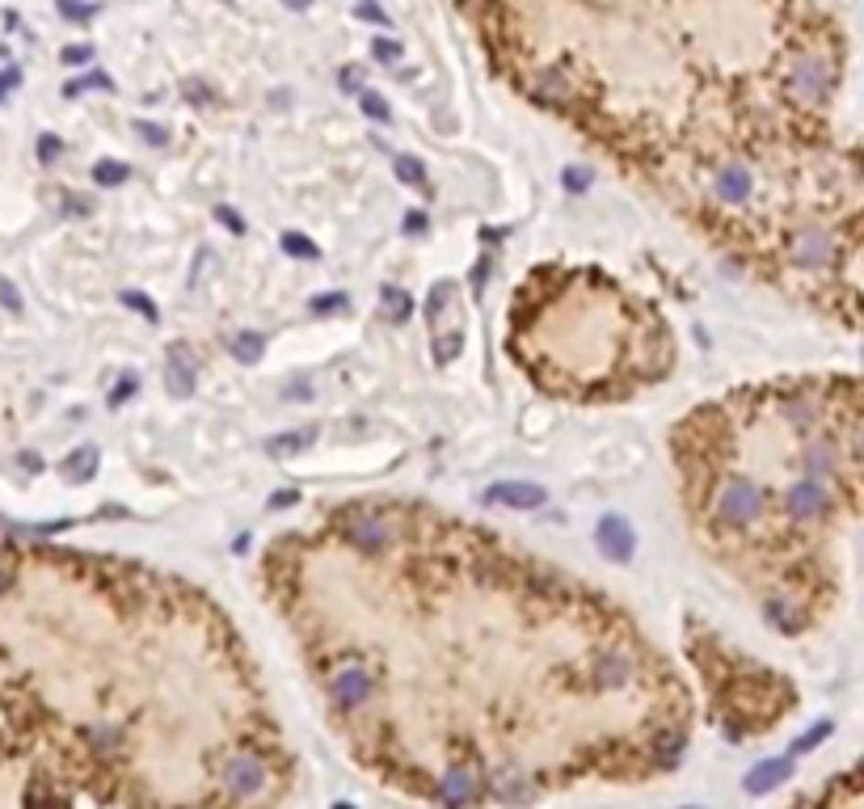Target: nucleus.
<instances>
[{"label": "nucleus", "instance_id": "nucleus-1", "mask_svg": "<svg viewBox=\"0 0 864 809\" xmlns=\"http://www.w3.org/2000/svg\"><path fill=\"white\" fill-rule=\"evenodd\" d=\"M767 510V493L759 489L751 477H725L722 489H717V498H712V514H717V523L722 527H733V531H743V527L759 523Z\"/></svg>", "mask_w": 864, "mask_h": 809}, {"label": "nucleus", "instance_id": "nucleus-2", "mask_svg": "<svg viewBox=\"0 0 864 809\" xmlns=\"http://www.w3.org/2000/svg\"><path fill=\"white\" fill-rule=\"evenodd\" d=\"M780 510H785L793 523H822V519L835 510V493L827 481L797 477V481L780 493Z\"/></svg>", "mask_w": 864, "mask_h": 809}, {"label": "nucleus", "instance_id": "nucleus-3", "mask_svg": "<svg viewBox=\"0 0 864 809\" xmlns=\"http://www.w3.org/2000/svg\"><path fill=\"white\" fill-rule=\"evenodd\" d=\"M785 89H788V98L801 101V106H818L831 93V64L822 55H801L797 64L788 68Z\"/></svg>", "mask_w": 864, "mask_h": 809}, {"label": "nucleus", "instance_id": "nucleus-4", "mask_svg": "<svg viewBox=\"0 0 864 809\" xmlns=\"http://www.w3.org/2000/svg\"><path fill=\"white\" fill-rule=\"evenodd\" d=\"M788 257H793V266H801V270H827V266H835V257H839V241H835V232L827 228H797L793 236H788Z\"/></svg>", "mask_w": 864, "mask_h": 809}, {"label": "nucleus", "instance_id": "nucleus-5", "mask_svg": "<svg viewBox=\"0 0 864 809\" xmlns=\"http://www.w3.org/2000/svg\"><path fill=\"white\" fill-rule=\"evenodd\" d=\"M342 536L351 540L354 548H363V552H380V548H388V540H393V527L384 523L380 514L351 510L346 523H342Z\"/></svg>", "mask_w": 864, "mask_h": 809}, {"label": "nucleus", "instance_id": "nucleus-6", "mask_svg": "<svg viewBox=\"0 0 864 809\" xmlns=\"http://www.w3.org/2000/svg\"><path fill=\"white\" fill-rule=\"evenodd\" d=\"M595 540H599L603 557L616 561V565H624V561H633V552H637V536H633V527L624 523L620 514H603L599 527H595Z\"/></svg>", "mask_w": 864, "mask_h": 809}, {"label": "nucleus", "instance_id": "nucleus-7", "mask_svg": "<svg viewBox=\"0 0 864 809\" xmlns=\"http://www.w3.org/2000/svg\"><path fill=\"white\" fill-rule=\"evenodd\" d=\"M712 194H717V203H725V207H743V203H751V194H755V173L738 161L722 164L717 177H712Z\"/></svg>", "mask_w": 864, "mask_h": 809}, {"label": "nucleus", "instance_id": "nucleus-8", "mask_svg": "<svg viewBox=\"0 0 864 809\" xmlns=\"http://www.w3.org/2000/svg\"><path fill=\"white\" fill-rule=\"evenodd\" d=\"M801 472L806 477H814V481H835V472H839V447H835L831 438H818L810 435L806 443H801Z\"/></svg>", "mask_w": 864, "mask_h": 809}, {"label": "nucleus", "instance_id": "nucleus-9", "mask_svg": "<svg viewBox=\"0 0 864 809\" xmlns=\"http://www.w3.org/2000/svg\"><path fill=\"white\" fill-rule=\"evenodd\" d=\"M262 780H266L262 759H253V755H232L228 763H224V784H228L232 797H253V793L262 788Z\"/></svg>", "mask_w": 864, "mask_h": 809}, {"label": "nucleus", "instance_id": "nucleus-10", "mask_svg": "<svg viewBox=\"0 0 864 809\" xmlns=\"http://www.w3.org/2000/svg\"><path fill=\"white\" fill-rule=\"evenodd\" d=\"M544 498L548 493L532 481H498L485 489V502L511 506V510H536V506H544Z\"/></svg>", "mask_w": 864, "mask_h": 809}, {"label": "nucleus", "instance_id": "nucleus-11", "mask_svg": "<svg viewBox=\"0 0 864 809\" xmlns=\"http://www.w3.org/2000/svg\"><path fill=\"white\" fill-rule=\"evenodd\" d=\"M329 691H333V700H338L342 709H363L367 696H372V675L363 667H342L338 675H333V683H329Z\"/></svg>", "mask_w": 864, "mask_h": 809}, {"label": "nucleus", "instance_id": "nucleus-12", "mask_svg": "<svg viewBox=\"0 0 864 809\" xmlns=\"http://www.w3.org/2000/svg\"><path fill=\"white\" fill-rule=\"evenodd\" d=\"M198 380V362L186 346H169V362H164V383L174 396H190Z\"/></svg>", "mask_w": 864, "mask_h": 809}, {"label": "nucleus", "instance_id": "nucleus-13", "mask_svg": "<svg viewBox=\"0 0 864 809\" xmlns=\"http://www.w3.org/2000/svg\"><path fill=\"white\" fill-rule=\"evenodd\" d=\"M788 772H793V763H788V759H767V763H759L755 772L746 776V793L764 797V793H772L776 784H785Z\"/></svg>", "mask_w": 864, "mask_h": 809}, {"label": "nucleus", "instance_id": "nucleus-14", "mask_svg": "<svg viewBox=\"0 0 864 809\" xmlns=\"http://www.w3.org/2000/svg\"><path fill=\"white\" fill-rule=\"evenodd\" d=\"M438 793H443L451 805H469V801L477 797V776H472L469 767H456V772H448V776H443Z\"/></svg>", "mask_w": 864, "mask_h": 809}, {"label": "nucleus", "instance_id": "nucleus-15", "mask_svg": "<svg viewBox=\"0 0 864 809\" xmlns=\"http://www.w3.org/2000/svg\"><path fill=\"white\" fill-rule=\"evenodd\" d=\"M628 675H633V667H628V657L624 654H599L595 657V678H599V688H624Z\"/></svg>", "mask_w": 864, "mask_h": 809}, {"label": "nucleus", "instance_id": "nucleus-16", "mask_svg": "<svg viewBox=\"0 0 864 809\" xmlns=\"http://www.w3.org/2000/svg\"><path fill=\"white\" fill-rule=\"evenodd\" d=\"M764 615H767V624H772V628H780V633H801V624H806L801 607H797V603H788V599H767Z\"/></svg>", "mask_w": 864, "mask_h": 809}, {"label": "nucleus", "instance_id": "nucleus-17", "mask_svg": "<svg viewBox=\"0 0 864 809\" xmlns=\"http://www.w3.org/2000/svg\"><path fill=\"white\" fill-rule=\"evenodd\" d=\"M228 351H232L237 362L253 367V362H262V354H266V338L262 333H253V329H245V333H237V338L228 341Z\"/></svg>", "mask_w": 864, "mask_h": 809}, {"label": "nucleus", "instance_id": "nucleus-18", "mask_svg": "<svg viewBox=\"0 0 864 809\" xmlns=\"http://www.w3.org/2000/svg\"><path fill=\"white\" fill-rule=\"evenodd\" d=\"M785 417H788V426L797 430V435H814V422H818V404H810V401H788V404H785Z\"/></svg>", "mask_w": 864, "mask_h": 809}, {"label": "nucleus", "instance_id": "nucleus-19", "mask_svg": "<svg viewBox=\"0 0 864 809\" xmlns=\"http://www.w3.org/2000/svg\"><path fill=\"white\" fill-rule=\"evenodd\" d=\"M409 312H414V304H409L406 291H396V287H384V317L393 320V325H406Z\"/></svg>", "mask_w": 864, "mask_h": 809}, {"label": "nucleus", "instance_id": "nucleus-20", "mask_svg": "<svg viewBox=\"0 0 864 809\" xmlns=\"http://www.w3.org/2000/svg\"><path fill=\"white\" fill-rule=\"evenodd\" d=\"M64 468L72 472V481H89V477L98 472V447H80V451H72Z\"/></svg>", "mask_w": 864, "mask_h": 809}, {"label": "nucleus", "instance_id": "nucleus-21", "mask_svg": "<svg viewBox=\"0 0 864 809\" xmlns=\"http://www.w3.org/2000/svg\"><path fill=\"white\" fill-rule=\"evenodd\" d=\"M393 169H396V177H401L406 186H427V164L417 161V156L401 152V156L393 161Z\"/></svg>", "mask_w": 864, "mask_h": 809}, {"label": "nucleus", "instance_id": "nucleus-22", "mask_svg": "<svg viewBox=\"0 0 864 809\" xmlns=\"http://www.w3.org/2000/svg\"><path fill=\"white\" fill-rule=\"evenodd\" d=\"M93 182H98V186H122V182H127V164L122 161H98L93 164Z\"/></svg>", "mask_w": 864, "mask_h": 809}, {"label": "nucleus", "instance_id": "nucleus-23", "mask_svg": "<svg viewBox=\"0 0 864 809\" xmlns=\"http://www.w3.org/2000/svg\"><path fill=\"white\" fill-rule=\"evenodd\" d=\"M283 249L291 253V257H304V262H317L321 257V249L308 241L304 232H283Z\"/></svg>", "mask_w": 864, "mask_h": 809}, {"label": "nucleus", "instance_id": "nucleus-24", "mask_svg": "<svg viewBox=\"0 0 864 809\" xmlns=\"http://www.w3.org/2000/svg\"><path fill=\"white\" fill-rule=\"evenodd\" d=\"M459 351H464V333H443V338H435V362L438 367L456 362Z\"/></svg>", "mask_w": 864, "mask_h": 809}, {"label": "nucleus", "instance_id": "nucleus-25", "mask_svg": "<svg viewBox=\"0 0 864 809\" xmlns=\"http://www.w3.org/2000/svg\"><path fill=\"white\" fill-rule=\"evenodd\" d=\"M359 106H363V114H367V119H375V122L393 119V110L384 106V98H380V93H372V89H359Z\"/></svg>", "mask_w": 864, "mask_h": 809}, {"label": "nucleus", "instance_id": "nucleus-26", "mask_svg": "<svg viewBox=\"0 0 864 809\" xmlns=\"http://www.w3.org/2000/svg\"><path fill=\"white\" fill-rule=\"evenodd\" d=\"M304 443H308V435H279V438H270V443H266V451L283 459V456H291V451H300Z\"/></svg>", "mask_w": 864, "mask_h": 809}, {"label": "nucleus", "instance_id": "nucleus-27", "mask_svg": "<svg viewBox=\"0 0 864 809\" xmlns=\"http://www.w3.org/2000/svg\"><path fill=\"white\" fill-rule=\"evenodd\" d=\"M591 169H582V164H574V169H565V173H561V186H565L569 190V194H582V190H586V186H591Z\"/></svg>", "mask_w": 864, "mask_h": 809}, {"label": "nucleus", "instance_id": "nucleus-28", "mask_svg": "<svg viewBox=\"0 0 864 809\" xmlns=\"http://www.w3.org/2000/svg\"><path fill=\"white\" fill-rule=\"evenodd\" d=\"M540 93H544L548 101H565L569 98V80H561L557 72H544V77H540Z\"/></svg>", "mask_w": 864, "mask_h": 809}, {"label": "nucleus", "instance_id": "nucleus-29", "mask_svg": "<svg viewBox=\"0 0 864 809\" xmlns=\"http://www.w3.org/2000/svg\"><path fill=\"white\" fill-rule=\"evenodd\" d=\"M85 89H110V77L106 72H89V77H80V80H68V98H77V93H85Z\"/></svg>", "mask_w": 864, "mask_h": 809}, {"label": "nucleus", "instance_id": "nucleus-30", "mask_svg": "<svg viewBox=\"0 0 864 809\" xmlns=\"http://www.w3.org/2000/svg\"><path fill=\"white\" fill-rule=\"evenodd\" d=\"M372 55L380 59V64H396V59H401V43H393V38H375Z\"/></svg>", "mask_w": 864, "mask_h": 809}, {"label": "nucleus", "instance_id": "nucleus-31", "mask_svg": "<svg viewBox=\"0 0 864 809\" xmlns=\"http://www.w3.org/2000/svg\"><path fill=\"white\" fill-rule=\"evenodd\" d=\"M451 291H456L451 283H435V291H430V299H427V317H430V320H435L438 312H443V304H448Z\"/></svg>", "mask_w": 864, "mask_h": 809}, {"label": "nucleus", "instance_id": "nucleus-32", "mask_svg": "<svg viewBox=\"0 0 864 809\" xmlns=\"http://www.w3.org/2000/svg\"><path fill=\"white\" fill-rule=\"evenodd\" d=\"M122 304H132L140 317H148V320H156V308H153V299L143 296V291H122Z\"/></svg>", "mask_w": 864, "mask_h": 809}, {"label": "nucleus", "instance_id": "nucleus-33", "mask_svg": "<svg viewBox=\"0 0 864 809\" xmlns=\"http://www.w3.org/2000/svg\"><path fill=\"white\" fill-rule=\"evenodd\" d=\"M59 13L68 22H89L93 17V5H80V0H59Z\"/></svg>", "mask_w": 864, "mask_h": 809}, {"label": "nucleus", "instance_id": "nucleus-34", "mask_svg": "<svg viewBox=\"0 0 864 809\" xmlns=\"http://www.w3.org/2000/svg\"><path fill=\"white\" fill-rule=\"evenodd\" d=\"M59 152H64L59 135H43V140H38V161H43V164H55V161H59Z\"/></svg>", "mask_w": 864, "mask_h": 809}, {"label": "nucleus", "instance_id": "nucleus-35", "mask_svg": "<svg viewBox=\"0 0 864 809\" xmlns=\"http://www.w3.org/2000/svg\"><path fill=\"white\" fill-rule=\"evenodd\" d=\"M135 388H140V380H135V375L127 372L119 383H114V393H110V404H122L127 396H135Z\"/></svg>", "mask_w": 864, "mask_h": 809}, {"label": "nucleus", "instance_id": "nucleus-36", "mask_svg": "<svg viewBox=\"0 0 864 809\" xmlns=\"http://www.w3.org/2000/svg\"><path fill=\"white\" fill-rule=\"evenodd\" d=\"M354 13H359L363 22H375V26H388V13L380 9V5H372V0H359L354 5Z\"/></svg>", "mask_w": 864, "mask_h": 809}, {"label": "nucleus", "instance_id": "nucleus-37", "mask_svg": "<svg viewBox=\"0 0 864 809\" xmlns=\"http://www.w3.org/2000/svg\"><path fill=\"white\" fill-rule=\"evenodd\" d=\"M135 131H140L143 143H153V148H164V127H156V122H135Z\"/></svg>", "mask_w": 864, "mask_h": 809}, {"label": "nucleus", "instance_id": "nucleus-38", "mask_svg": "<svg viewBox=\"0 0 864 809\" xmlns=\"http://www.w3.org/2000/svg\"><path fill=\"white\" fill-rule=\"evenodd\" d=\"M827 733H831V721H822L818 730H810V733H806V738H801L797 746H793V751H797V755H806V751H814V746H818L822 738H827Z\"/></svg>", "mask_w": 864, "mask_h": 809}, {"label": "nucleus", "instance_id": "nucleus-39", "mask_svg": "<svg viewBox=\"0 0 864 809\" xmlns=\"http://www.w3.org/2000/svg\"><path fill=\"white\" fill-rule=\"evenodd\" d=\"M346 308V296L342 291H333V296H317L312 299V312H342Z\"/></svg>", "mask_w": 864, "mask_h": 809}, {"label": "nucleus", "instance_id": "nucleus-40", "mask_svg": "<svg viewBox=\"0 0 864 809\" xmlns=\"http://www.w3.org/2000/svg\"><path fill=\"white\" fill-rule=\"evenodd\" d=\"M283 396L287 401H308L312 388H308V380H291V383H283Z\"/></svg>", "mask_w": 864, "mask_h": 809}, {"label": "nucleus", "instance_id": "nucleus-41", "mask_svg": "<svg viewBox=\"0 0 864 809\" xmlns=\"http://www.w3.org/2000/svg\"><path fill=\"white\" fill-rule=\"evenodd\" d=\"M17 85H22V72H17V68H5V72H0V101H5V93H13Z\"/></svg>", "mask_w": 864, "mask_h": 809}, {"label": "nucleus", "instance_id": "nucleus-42", "mask_svg": "<svg viewBox=\"0 0 864 809\" xmlns=\"http://www.w3.org/2000/svg\"><path fill=\"white\" fill-rule=\"evenodd\" d=\"M216 219H219V224H228V228L237 232V236H241V232H245V219L237 215V211H232V207H219V211H216Z\"/></svg>", "mask_w": 864, "mask_h": 809}, {"label": "nucleus", "instance_id": "nucleus-43", "mask_svg": "<svg viewBox=\"0 0 864 809\" xmlns=\"http://www.w3.org/2000/svg\"><path fill=\"white\" fill-rule=\"evenodd\" d=\"M296 502H300L296 489H279V493L270 498V510H287V506H296Z\"/></svg>", "mask_w": 864, "mask_h": 809}, {"label": "nucleus", "instance_id": "nucleus-44", "mask_svg": "<svg viewBox=\"0 0 864 809\" xmlns=\"http://www.w3.org/2000/svg\"><path fill=\"white\" fill-rule=\"evenodd\" d=\"M93 59V47H68L64 51V64H89Z\"/></svg>", "mask_w": 864, "mask_h": 809}, {"label": "nucleus", "instance_id": "nucleus-45", "mask_svg": "<svg viewBox=\"0 0 864 809\" xmlns=\"http://www.w3.org/2000/svg\"><path fill=\"white\" fill-rule=\"evenodd\" d=\"M0 299H5V308H13V312L22 308V296H17V287L13 283H0Z\"/></svg>", "mask_w": 864, "mask_h": 809}, {"label": "nucleus", "instance_id": "nucleus-46", "mask_svg": "<svg viewBox=\"0 0 864 809\" xmlns=\"http://www.w3.org/2000/svg\"><path fill=\"white\" fill-rule=\"evenodd\" d=\"M485 278H490V257H481V262H477V270H472V287L481 291V287H485Z\"/></svg>", "mask_w": 864, "mask_h": 809}, {"label": "nucleus", "instance_id": "nucleus-47", "mask_svg": "<svg viewBox=\"0 0 864 809\" xmlns=\"http://www.w3.org/2000/svg\"><path fill=\"white\" fill-rule=\"evenodd\" d=\"M852 451H856V464L864 468V422L856 426V435H852Z\"/></svg>", "mask_w": 864, "mask_h": 809}, {"label": "nucleus", "instance_id": "nucleus-48", "mask_svg": "<svg viewBox=\"0 0 864 809\" xmlns=\"http://www.w3.org/2000/svg\"><path fill=\"white\" fill-rule=\"evenodd\" d=\"M406 232H427V215L409 211V215H406Z\"/></svg>", "mask_w": 864, "mask_h": 809}, {"label": "nucleus", "instance_id": "nucleus-49", "mask_svg": "<svg viewBox=\"0 0 864 809\" xmlns=\"http://www.w3.org/2000/svg\"><path fill=\"white\" fill-rule=\"evenodd\" d=\"M22 464H26V468H43V459L34 456V451H22Z\"/></svg>", "mask_w": 864, "mask_h": 809}, {"label": "nucleus", "instance_id": "nucleus-50", "mask_svg": "<svg viewBox=\"0 0 864 809\" xmlns=\"http://www.w3.org/2000/svg\"><path fill=\"white\" fill-rule=\"evenodd\" d=\"M342 85H346V89H359V72H354V68H351V72L342 77Z\"/></svg>", "mask_w": 864, "mask_h": 809}, {"label": "nucleus", "instance_id": "nucleus-51", "mask_svg": "<svg viewBox=\"0 0 864 809\" xmlns=\"http://www.w3.org/2000/svg\"><path fill=\"white\" fill-rule=\"evenodd\" d=\"M283 5H287V9H308L312 0H283Z\"/></svg>", "mask_w": 864, "mask_h": 809}, {"label": "nucleus", "instance_id": "nucleus-52", "mask_svg": "<svg viewBox=\"0 0 864 809\" xmlns=\"http://www.w3.org/2000/svg\"><path fill=\"white\" fill-rule=\"evenodd\" d=\"M338 809H351V805H338Z\"/></svg>", "mask_w": 864, "mask_h": 809}]
</instances>
